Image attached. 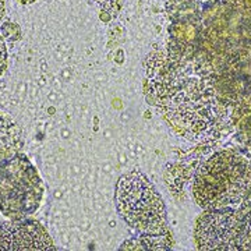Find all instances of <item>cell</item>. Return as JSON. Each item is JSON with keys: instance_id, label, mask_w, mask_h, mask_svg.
Listing matches in <instances>:
<instances>
[{"instance_id": "obj_1", "label": "cell", "mask_w": 251, "mask_h": 251, "mask_svg": "<svg viewBox=\"0 0 251 251\" xmlns=\"http://www.w3.org/2000/svg\"><path fill=\"white\" fill-rule=\"evenodd\" d=\"M147 99L177 134L202 140L216 133L222 105L214 80L196 60L177 52H152L145 60Z\"/></svg>"}, {"instance_id": "obj_2", "label": "cell", "mask_w": 251, "mask_h": 251, "mask_svg": "<svg viewBox=\"0 0 251 251\" xmlns=\"http://www.w3.org/2000/svg\"><path fill=\"white\" fill-rule=\"evenodd\" d=\"M250 190V162L233 151H222L206 159L193 183L194 200L205 211L237 205Z\"/></svg>"}, {"instance_id": "obj_3", "label": "cell", "mask_w": 251, "mask_h": 251, "mask_svg": "<svg viewBox=\"0 0 251 251\" xmlns=\"http://www.w3.org/2000/svg\"><path fill=\"white\" fill-rule=\"evenodd\" d=\"M115 200L119 215L143 237L169 234L162 197L144 173L123 175L117 181Z\"/></svg>"}, {"instance_id": "obj_4", "label": "cell", "mask_w": 251, "mask_h": 251, "mask_svg": "<svg viewBox=\"0 0 251 251\" xmlns=\"http://www.w3.org/2000/svg\"><path fill=\"white\" fill-rule=\"evenodd\" d=\"M44 183L24 153L0 161V212L11 221L34 215L42 204Z\"/></svg>"}, {"instance_id": "obj_5", "label": "cell", "mask_w": 251, "mask_h": 251, "mask_svg": "<svg viewBox=\"0 0 251 251\" xmlns=\"http://www.w3.org/2000/svg\"><path fill=\"white\" fill-rule=\"evenodd\" d=\"M194 239L200 250H243L249 243V227L233 211L209 209L198 218Z\"/></svg>"}, {"instance_id": "obj_6", "label": "cell", "mask_w": 251, "mask_h": 251, "mask_svg": "<svg viewBox=\"0 0 251 251\" xmlns=\"http://www.w3.org/2000/svg\"><path fill=\"white\" fill-rule=\"evenodd\" d=\"M56 250L46 229L34 219H18L0 225V251Z\"/></svg>"}, {"instance_id": "obj_7", "label": "cell", "mask_w": 251, "mask_h": 251, "mask_svg": "<svg viewBox=\"0 0 251 251\" xmlns=\"http://www.w3.org/2000/svg\"><path fill=\"white\" fill-rule=\"evenodd\" d=\"M23 148V133L18 125L0 112V161L17 155Z\"/></svg>"}, {"instance_id": "obj_8", "label": "cell", "mask_w": 251, "mask_h": 251, "mask_svg": "<svg viewBox=\"0 0 251 251\" xmlns=\"http://www.w3.org/2000/svg\"><path fill=\"white\" fill-rule=\"evenodd\" d=\"M9 64V57H7V48L4 44L3 36L0 35V77L3 75V73L6 72Z\"/></svg>"}, {"instance_id": "obj_9", "label": "cell", "mask_w": 251, "mask_h": 251, "mask_svg": "<svg viewBox=\"0 0 251 251\" xmlns=\"http://www.w3.org/2000/svg\"><path fill=\"white\" fill-rule=\"evenodd\" d=\"M6 14V4H4V0H0V20L4 17Z\"/></svg>"}, {"instance_id": "obj_10", "label": "cell", "mask_w": 251, "mask_h": 251, "mask_svg": "<svg viewBox=\"0 0 251 251\" xmlns=\"http://www.w3.org/2000/svg\"><path fill=\"white\" fill-rule=\"evenodd\" d=\"M18 3H21V4H31V3H34L35 0H17Z\"/></svg>"}]
</instances>
